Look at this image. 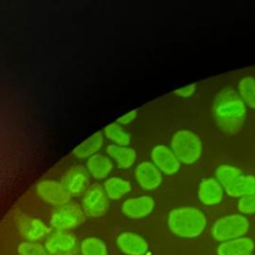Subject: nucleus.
<instances>
[{
    "label": "nucleus",
    "mask_w": 255,
    "mask_h": 255,
    "mask_svg": "<svg viewBox=\"0 0 255 255\" xmlns=\"http://www.w3.org/2000/svg\"><path fill=\"white\" fill-rule=\"evenodd\" d=\"M151 158L155 166L167 175L174 174L180 167V162L174 152L163 144H158L152 148Z\"/></svg>",
    "instance_id": "9"
},
{
    "label": "nucleus",
    "mask_w": 255,
    "mask_h": 255,
    "mask_svg": "<svg viewBox=\"0 0 255 255\" xmlns=\"http://www.w3.org/2000/svg\"><path fill=\"white\" fill-rule=\"evenodd\" d=\"M239 96L250 108L255 109V78L244 77L238 84Z\"/></svg>",
    "instance_id": "23"
},
{
    "label": "nucleus",
    "mask_w": 255,
    "mask_h": 255,
    "mask_svg": "<svg viewBox=\"0 0 255 255\" xmlns=\"http://www.w3.org/2000/svg\"><path fill=\"white\" fill-rule=\"evenodd\" d=\"M212 114L217 126L224 131L236 133L246 119V104L233 89L225 88L214 98Z\"/></svg>",
    "instance_id": "1"
},
{
    "label": "nucleus",
    "mask_w": 255,
    "mask_h": 255,
    "mask_svg": "<svg viewBox=\"0 0 255 255\" xmlns=\"http://www.w3.org/2000/svg\"><path fill=\"white\" fill-rule=\"evenodd\" d=\"M85 215L83 208L78 204L68 202L53 211L50 223L58 230L66 231L81 225L85 221Z\"/></svg>",
    "instance_id": "5"
},
{
    "label": "nucleus",
    "mask_w": 255,
    "mask_h": 255,
    "mask_svg": "<svg viewBox=\"0 0 255 255\" xmlns=\"http://www.w3.org/2000/svg\"><path fill=\"white\" fill-rule=\"evenodd\" d=\"M18 230L22 237L27 239L29 242H34L42 239L46 236L50 229L40 219L22 217L18 220Z\"/></svg>",
    "instance_id": "13"
},
{
    "label": "nucleus",
    "mask_w": 255,
    "mask_h": 255,
    "mask_svg": "<svg viewBox=\"0 0 255 255\" xmlns=\"http://www.w3.org/2000/svg\"><path fill=\"white\" fill-rule=\"evenodd\" d=\"M249 229L248 219L240 214H232L219 218L212 227V236L220 242L243 237Z\"/></svg>",
    "instance_id": "4"
},
{
    "label": "nucleus",
    "mask_w": 255,
    "mask_h": 255,
    "mask_svg": "<svg viewBox=\"0 0 255 255\" xmlns=\"http://www.w3.org/2000/svg\"><path fill=\"white\" fill-rule=\"evenodd\" d=\"M223 197L222 185L215 178H206L198 187V198L205 205L218 204Z\"/></svg>",
    "instance_id": "15"
},
{
    "label": "nucleus",
    "mask_w": 255,
    "mask_h": 255,
    "mask_svg": "<svg viewBox=\"0 0 255 255\" xmlns=\"http://www.w3.org/2000/svg\"><path fill=\"white\" fill-rule=\"evenodd\" d=\"M137 116V111L136 110H133V111H130L127 114H125L124 116L120 117L118 120H117V123L120 124V125H128L129 124L130 122H132Z\"/></svg>",
    "instance_id": "29"
},
{
    "label": "nucleus",
    "mask_w": 255,
    "mask_h": 255,
    "mask_svg": "<svg viewBox=\"0 0 255 255\" xmlns=\"http://www.w3.org/2000/svg\"><path fill=\"white\" fill-rule=\"evenodd\" d=\"M38 195L47 203L61 206L69 202L71 194L66 189L63 183L52 179H45L37 185Z\"/></svg>",
    "instance_id": "8"
},
{
    "label": "nucleus",
    "mask_w": 255,
    "mask_h": 255,
    "mask_svg": "<svg viewBox=\"0 0 255 255\" xmlns=\"http://www.w3.org/2000/svg\"><path fill=\"white\" fill-rule=\"evenodd\" d=\"M19 255H49L45 246L37 242L25 241L18 246Z\"/></svg>",
    "instance_id": "26"
},
{
    "label": "nucleus",
    "mask_w": 255,
    "mask_h": 255,
    "mask_svg": "<svg viewBox=\"0 0 255 255\" xmlns=\"http://www.w3.org/2000/svg\"><path fill=\"white\" fill-rule=\"evenodd\" d=\"M80 250L82 255H109L105 242L96 237H88L81 242Z\"/></svg>",
    "instance_id": "24"
},
{
    "label": "nucleus",
    "mask_w": 255,
    "mask_h": 255,
    "mask_svg": "<svg viewBox=\"0 0 255 255\" xmlns=\"http://www.w3.org/2000/svg\"><path fill=\"white\" fill-rule=\"evenodd\" d=\"M108 154L114 158L121 168L130 167L135 160V151L128 146L110 144L107 147Z\"/></svg>",
    "instance_id": "20"
},
{
    "label": "nucleus",
    "mask_w": 255,
    "mask_h": 255,
    "mask_svg": "<svg viewBox=\"0 0 255 255\" xmlns=\"http://www.w3.org/2000/svg\"><path fill=\"white\" fill-rule=\"evenodd\" d=\"M254 242L248 237H240L222 242L217 248V255H251Z\"/></svg>",
    "instance_id": "16"
},
{
    "label": "nucleus",
    "mask_w": 255,
    "mask_h": 255,
    "mask_svg": "<svg viewBox=\"0 0 255 255\" xmlns=\"http://www.w3.org/2000/svg\"><path fill=\"white\" fill-rule=\"evenodd\" d=\"M88 171L97 179L107 177L113 169V162L111 159L103 154L96 153L88 158L87 161Z\"/></svg>",
    "instance_id": "18"
},
{
    "label": "nucleus",
    "mask_w": 255,
    "mask_h": 255,
    "mask_svg": "<svg viewBox=\"0 0 255 255\" xmlns=\"http://www.w3.org/2000/svg\"><path fill=\"white\" fill-rule=\"evenodd\" d=\"M118 248L127 255H144L148 250L147 242L133 232H123L117 238Z\"/></svg>",
    "instance_id": "12"
},
{
    "label": "nucleus",
    "mask_w": 255,
    "mask_h": 255,
    "mask_svg": "<svg viewBox=\"0 0 255 255\" xmlns=\"http://www.w3.org/2000/svg\"><path fill=\"white\" fill-rule=\"evenodd\" d=\"M104 141V135L102 131H97L93 133L90 137L81 142L78 146H76L73 150L74 155L79 158H87L91 157L101 148Z\"/></svg>",
    "instance_id": "19"
},
{
    "label": "nucleus",
    "mask_w": 255,
    "mask_h": 255,
    "mask_svg": "<svg viewBox=\"0 0 255 255\" xmlns=\"http://www.w3.org/2000/svg\"><path fill=\"white\" fill-rule=\"evenodd\" d=\"M108 207V195L102 186L94 184L87 189L82 200V208L86 215L100 217L107 212Z\"/></svg>",
    "instance_id": "7"
},
{
    "label": "nucleus",
    "mask_w": 255,
    "mask_h": 255,
    "mask_svg": "<svg viewBox=\"0 0 255 255\" xmlns=\"http://www.w3.org/2000/svg\"><path fill=\"white\" fill-rule=\"evenodd\" d=\"M134 175L139 186L145 190L157 188L162 180L160 170L150 161L139 163L134 170Z\"/></svg>",
    "instance_id": "10"
},
{
    "label": "nucleus",
    "mask_w": 255,
    "mask_h": 255,
    "mask_svg": "<svg viewBox=\"0 0 255 255\" xmlns=\"http://www.w3.org/2000/svg\"><path fill=\"white\" fill-rule=\"evenodd\" d=\"M224 191L232 197H243L255 193V176L240 175L236 180L224 187Z\"/></svg>",
    "instance_id": "17"
},
{
    "label": "nucleus",
    "mask_w": 255,
    "mask_h": 255,
    "mask_svg": "<svg viewBox=\"0 0 255 255\" xmlns=\"http://www.w3.org/2000/svg\"><path fill=\"white\" fill-rule=\"evenodd\" d=\"M215 175L218 182L224 188L228 186L230 183H232L234 180H236L240 175H242V172L240 171V169H238L235 166L222 164L217 167L215 171Z\"/></svg>",
    "instance_id": "25"
},
{
    "label": "nucleus",
    "mask_w": 255,
    "mask_h": 255,
    "mask_svg": "<svg viewBox=\"0 0 255 255\" xmlns=\"http://www.w3.org/2000/svg\"><path fill=\"white\" fill-rule=\"evenodd\" d=\"M194 91H195V85L194 84H190V85H187V86H184L182 88L177 89L174 93L177 96L181 97V98H188V97L193 95Z\"/></svg>",
    "instance_id": "28"
},
{
    "label": "nucleus",
    "mask_w": 255,
    "mask_h": 255,
    "mask_svg": "<svg viewBox=\"0 0 255 255\" xmlns=\"http://www.w3.org/2000/svg\"><path fill=\"white\" fill-rule=\"evenodd\" d=\"M167 225L170 231L177 236L194 238L203 232L206 226V217L198 208L178 207L169 212Z\"/></svg>",
    "instance_id": "2"
},
{
    "label": "nucleus",
    "mask_w": 255,
    "mask_h": 255,
    "mask_svg": "<svg viewBox=\"0 0 255 255\" xmlns=\"http://www.w3.org/2000/svg\"><path fill=\"white\" fill-rule=\"evenodd\" d=\"M154 204L153 198L147 195L131 197L123 203L122 211L128 218L138 219L150 214L154 208Z\"/></svg>",
    "instance_id": "11"
},
{
    "label": "nucleus",
    "mask_w": 255,
    "mask_h": 255,
    "mask_svg": "<svg viewBox=\"0 0 255 255\" xmlns=\"http://www.w3.org/2000/svg\"><path fill=\"white\" fill-rule=\"evenodd\" d=\"M130 182L121 177H111L104 183V189L109 198L117 200L130 191Z\"/></svg>",
    "instance_id": "21"
},
{
    "label": "nucleus",
    "mask_w": 255,
    "mask_h": 255,
    "mask_svg": "<svg viewBox=\"0 0 255 255\" xmlns=\"http://www.w3.org/2000/svg\"><path fill=\"white\" fill-rule=\"evenodd\" d=\"M237 206L239 211L243 214L255 213V193L240 197Z\"/></svg>",
    "instance_id": "27"
},
{
    "label": "nucleus",
    "mask_w": 255,
    "mask_h": 255,
    "mask_svg": "<svg viewBox=\"0 0 255 255\" xmlns=\"http://www.w3.org/2000/svg\"><path fill=\"white\" fill-rule=\"evenodd\" d=\"M49 255H79L81 252L76 236L68 231L58 230L45 243Z\"/></svg>",
    "instance_id": "6"
},
{
    "label": "nucleus",
    "mask_w": 255,
    "mask_h": 255,
    "mask_svg": "<svg viewBox=\"0 0 255 255\" xmlns=\"http://www.w3.org/2000/svg\"><path fill=\"white\" fill-rule=\"evenodd\" d=\"M104 135L110 140L117 143V145L127 146L130 142V135L126 131L122 126L118 123H113L108 125L104 128Z\"/></svg>",
    "instance_id": "22"
},
{
    "label": "nucleus",
    "mask_w": 255,
    "mask_h": 255,
    "mask_svg": "<svg viewBox=\"0 0 255 255\" xmlns=\"http://www.w3.org/2000/svg\"><path fill=\"white\" fill-rule=\"evenodd\" d=\"M88 182V172L83 166L72 167L63 178V184L71 195L82 193L86 189Z\"/></svg>",
    "instance_id": "14"
},
{
    "label": "nucleus",
    "mask_w": 255,
    "mask_h": 255,
    "mask_svg": "<svg viewBox=\"0 0 255 255\" xmlns=\"http://www.w3.org/2000/svg\"><path fill=\"white\" fill-rule=\"evenodd\" d=\"M171 150L179 161L191 164L199 159L202 152V143L199 136L187 129L176 131L170 140Z\"/></svg>",
    "instance_id": "3"
}]
</instances>
